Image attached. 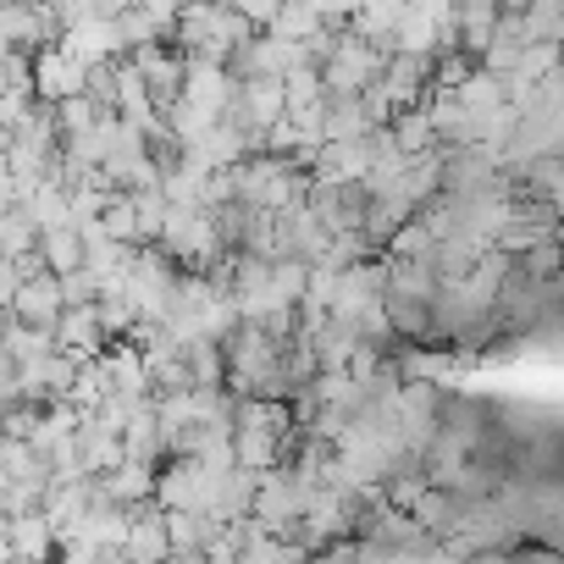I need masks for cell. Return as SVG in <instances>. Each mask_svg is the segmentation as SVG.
<instances>
[{
	"label": "cell",
	"instance_id": "obj_10",
	"mask_svg": "<svg viewBox=\"0 0 564 564\" xmlns=\"http://www.w3.org/2000/svg\"><path fill=\"white\" fill-rule=\"evenodd\" d=\"M448 100H454L470 122H481V117H492V111L503 106V84H498V78H487L481 67H470V78H465V84H454V89H448Z\"/></svg>",
	"mask_w": 564,
	"mask_h": 564
},
{
	"label": "cell",
	"instance_id": "obj_8",
	"mask_svg": "<svg viewBox=\"0 0 564 564\" xmlns=\"http://www.w3.org/2000/svg\"><path fill=\"white\" fill-rule=\"evenodd\" d=\"M492 29H498V0H470V7H454V45L459 56H481L492 45Z\"/></svg>",
	"mask_w": 564,
	"mask_h": 564
},
{
	"label": "cell",
	"instance_id": "obj_2",
	"mask_svg": "<svg viewBox=\"0 0 564 564\" xmlns=\"http://www.w3.org/2000/svg\"><path fill=\"white\" fill-rule=\"evenodd\" d=\"M172 289H177V265L161 254V249H139L133 265H128V282H122V294L139 316V327H161L166 322V305H172Z\"/></svg>",
	"mask_w": 564,
	"mask_h": 564
},
{
	"label": "cell",
	"instance_id": "obj_21",
	"mask_svg": "<svg viewBox=\"0 0 564 564\" xmlns=\"http://www.w3.org/2000/svg\"><path fill=\"white\" fill-rule=\"evenodd\" d=\"M0 56H7V45H0Z\"/></svg>",
	"mask_w": 564,
	"mask_h": 564
},
{
	"label": "cell",
	"instance_id": "obj_6",
	"mask_svg": "<svg viewBox=\"0 0 564 564\" xmlns=\"http://www.w3.org/2000/svg\"><path fill=\"white\" fill-rule=\"evenodd\" d=\"M89 487H95V503H111V509H144L150 492H155V470L122 459L111 476H100V481H89Z\"/></svg>",
	"mask_w": 564,
	"mask_h": 564
},
{
	"label": "cell",
	"instance_id": "obj_15",
	"mask_svg": "<svg viewBox=\"0 0 564 564\" xmlns=\"http://www.w3.org/2000/svg\"><path fill=\"white\" fill-rule=\"evenodd\" d=\"M388 139H393V150H399L404 161L437 150V144H432V122H426V111H399V117L388 122Z\"/></svg>",
	"mask_w": 564,
	"mask_h": 564
},
{
	"label": "cell",
	"instance_id": "obj_7",
	"mask_svg": "<svg viewBox=\"0 0 564 564\" xmlns=\"http://www.w3.org/2000/svg\"><path fill=\"white\" fill-rule=\"evenodd\" d=\"M172 547H166V520L155 503L144 509H128V542H122V564H161Z\"/></svg>",
	"mask_w": 564,
	"mask_h": 564
},
{
	"label": "cell",
	"instance_id": "obj_17",
	"mask_svg": "<svg viewBox=\"0 0 564 564\" xmlns=\"http://www.w3.org/2000/svg\"><path fill=\"white\" fill-rule=\"evenodd\" d=\"M382 260H415V265H432V238H426V227H421V221H404V227L388 238Z\"/></svg>",
	"mask_w": 564,
	"mask_h": 564
},
{
	"label": "cell",
	"instance_id": "obj_11",
	"mask_svg": "<svg viewBox=\"0 0 564 564\" xmlns=\"http://www.w3.org/2000/svg\"><path fill=\"white\" fill-rule=\"evenodd\" d=\"M0 355L18 366H34V360H51L56 355V338L45 327H23V322H7V333H0Z\"/></svg>",
	"mask_w": 564,
	"mask_h": 564
},
{
	"label": "cell",
	"instance_id": "obj_5",
	"mask_svg": "<svg viewBox=\"0 0 564 564\" xmlns=\"http://www.w3.org/2000/svg\"><path fill=\"white\" fill-rule=\"evenodd\" d=\"M73 95H84V67L67 62L56 45L40 51V56H34V100H40V106H62V100H73Z\"/></svg>",
	"mask_w": 564,
	"mask_h": 564
},
{
	"label": "cell",
	"instance_id": "obj_13",
	"mask_svg": "<svg viewBox=\"0 0 564 564\" xmlns=\"http://www.w3.org/2000/svg\"><path fill=\"white\" fill-rule=\"evenodd\" d=\"M161 520H166V547L172 553H199V558H205V547L221 531L210 514H161Z\"/></svg>",
	"mask_w": 564,
	"mask_h": 564
},
{
	"label": "cell",
	"instance_id": "obj_1",
	"mask_svg": "<svg viewBox=\"0 0 564 564\" xmlns=\"http://www.w3.org/2000/svg\"><path fill=\"white\" fill-rule=\"evenodd\" d=\"M382 62L371 45H360L355 34H333L327 56L316 62V78H322V95L327 100H360L377 78H382Z\"/></svg>",
	"mask_w": 564,
	"mask_h": 564
},
{
	"label": "cell",
	"instance_id": "obj_18",
	"mask_svg": "<svg viewBox=\"0 0 564 564\" xmlns=\"http://www.w3.org/2000/svg\"><path fill=\"white\" fill-rule=\"evenodd\" d=\"M51 117H56V133H62V139H78V133H89V128H95V117H100V111H95L84 95H73V100L51 106Z\"/></svg>",
	"mask_w": 564,
	"mask_h": 564
},
{
	"label": "cell",
	"instance_id": "obj_12",
	"mask_svg": "<svg viewBox=\"0 0 564 564\" xmlns=\"http://www.w3.org/2000/svg\"><path fill=\"white\" fill-rule=\"evenodd\" d=\"M520 40L525 45H564V7L558 0H531V7H520Z\"/></svg>",
	"mask_w": 564,
	"mask_h": 564
},
{
	"label": "cell",
	"instance_id": "obj_16",
	"mask_svg": "<svg viewBox=\"0 0 564 564\" xmlns=\"http://www.w3.org/2000/svg\"><path fill=\"white\" fill-rule=\"evenodd\" d=\"M34 243H40V232H34V221L23 216V205L0 210V260H29Z\"/></svg>",
	"mask_w": 564,
	"mask_h": 564
},
{
	"label": "cell",
	"instance_id": "obj_14",
	"mask_svg": "<svg viewBox=\"0 0 564 564\" xmlns=\"http://www.w3.org/2000/svg\"><path fill=\"white\" fill-rule=\"evenodd\" d=\"M34 254H40V265H45L51 276H67V271H78V265H84V243H78V232H73V227L40 232Z\"/></svg>",
	"mask_w": 564,
	"mask_h": 564
},
{
	"label": "cell",
	"instance_id": "obj_3",
	"mask_svg": "<svg viewBox=\"0 0 564 564\" xmlns=\"http://www.w3.org/2000/svg\"><path fill=\"white\" fill-rule=\"evenodd\" d=\"M377 89L388 95L393 117H399V111H421L426 95H432V62H421V56H399V51H393V56L382 62Z\"/></svg>",
	"mask_w": 564,
	"mask_h": 564
},
{
	"label": "cell",
	"instance_id": "obj_9",
	"mask_svg": "<svg viewBox=\"0 0 564 564\" xmlns=\"http://www.w3.org/2000/svg\"><path fill=\"white\" fill-rule=\"evenodd\" d=\"M23 216L34 221V232H56V227H73V199L62 188V177H45L34 188V199L23 205Z\"/></svg>",
	"mask_w": 564,
	"mask_h": 564
},
{
	"label": "cell",
	"instance_id": "obj_4",
	"mask_svg": "<svg viewBox=\"0 0 564 564\" xmlns=\"http://www.w3.org/2000/svg\"><path fill=\"white\" fill-rule=\"evenodd\" d=\"M62 311H67V305H62V282H56L51 271H34V276H23V289H18L7 322H23V327H45V333H51Z\"/></svg>",
	"mask_w": 564,
	"mask_h": 564
},
{
	"label": "cell",
	"instance_id": "obj_19",
	"mask_svg": "<svg viewBox=\"0 0 564 564\" xmlns=\"http://www.w3.org/2000/svg\"><path fill=\"white\" fill-rule=\"evenodd\" d=\"M18 289H23V271H18V260H0V316L12 311Z\"/></svg>",
	"mask_w": 564,
	"mask_h": 564
},
{
	"label": "cell",
	"instance_id": "obj_20",
	"mask_svg": "<svg viewBox=\"0 0 564 564\" xmlns=\"http://www.w3.org/2000/svg\"><path fill=\"white\" fill-rule=\"evenodd\" d=\"M0 210H12V177H7V161H0Z\"/></svg>",
	"mask_w": 564,
	"mask_h": 564
}]
</instances>
